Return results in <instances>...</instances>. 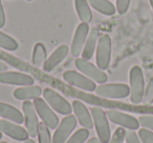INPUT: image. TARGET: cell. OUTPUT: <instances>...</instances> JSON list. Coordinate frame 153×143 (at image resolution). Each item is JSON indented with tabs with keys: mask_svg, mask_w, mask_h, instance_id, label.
I'll return each instance as SVG.
<instances>
[{
	"mask_svg": "<svg viewBox=\"0 0 153 143\" xmlns=\"http://www.w3.org/2000/svg\"><path fill=\"white\" fill-rule=\"evenodd\" d=\"M43 91L38 85H27L21 86V88H16L13 92V96L18 100H30V99H36L41 96Z\"/></svg>",
	"mask_w": 153,
	"mask_h": 143,
	"instance_id": "ac0fdd59",
	"label": "cell"
},
{
	"mask_svg": "<svg viewBox=\"0 0 153 143\" xmlns=\"http://www.w3.org/2000/svg\"><path fill=\"white\" fill-rule=\"evenodd\" d=\"M138 122L145 128L153 130V116H140L138 118Z\"/></svg>",
	"mask_w": 153,
	"mask_h": 143,
	"instance_id": "f1b7e54d",
	"label": "cell"
},
{
	"mask_svg": "<svg viewBox=\"0 0 153 143\" xmlns=\"http://www.w3.org/2000/svg\"><path fill=\"white\" fill-rule=\"evenodd\" d=\"M144 101L147 104L153 103V78L150 80L148 84V88H147L146 93L144 95Z\"/></svg>",
	"mask_w": 153,
	"mask_h": 143,
	"instance_id": "83f0119b",
	"label": "cell"
},
{
	"mask_svg": "<svg viewBox=\"0 0 153 143\" xmlns=\"http://www.w3.org/2000/svg\"><path fill=\"white\" fill-rule=\"evenodd\" d=\"M76 126V119L74 116L67 115L62 119L61 123L53 133V143H65Z\"/></svg>",
	"mask_w": 153,
	"mask_h": 143,
	"instance_id": "30bf717a",
	"label": "cell"
},
{
	"mask_svg": "<svg viewBox=\"0 0 153 143\" xmlns=\"http://www.w3.org/2000/svg\"><path fill=\"white\" fill-rule=\"evenodd\" d=\"M72 111L74 112L76 119L79 120V123L82 125V127L91 130L94 127V120H92L91 115L88 112L87 107L85 106L84 103H82L79 100H74L71 104Z\"/></svg>",
	"mask_w": 153,
	"mask_h": 143,
	"instance_id": "9a60e30c",
	"label": "cell"
},
{
	"mask_svg": "<svg viewBox=\"0 0 153 143\" xmlns=\"http://www.w3.org/2000/svg\"><path fill=\"white\" fill-rule=\"evenodd\" d=\"M26 1H33V0H26Z\"/></svg>",
	"mask_w": 153,
	"mask_h": 143,
	"instance_id": "f35d334b",
	"label": "cell"
},
{
	"mask_svg": "<svg viewBox=\"0 0 153 143\" xmlns=\"http://www.w3.org/2000/svg\"><path fill=\"white\" fill-rule=\"evenodd\" d=\"M7 64L0 61V73H2V72H7Z\"/></svg>",
	"mask_w": 153,
	"mask_h": 143,
	"instance_id": "d6a6232c",
	"label": "cell"
},
{
	"mask_svg": "<svg viewBox=\"0 0 153 143\" xmlns=\"http://www.w3.org/2000/svg\"><path fill=\"white\" fill-rule=\"evenodd\" d=\"M107 117L111 122L119 125L123 126L125 128H128L130 130H135L140 127V122L136 118H134L133 116H130L128 114L122 113L117 109H109L107 112Z\"/></svg>",
	"mask_w": 153,
	"mask_h": 143,
	"instance_id": "7c38bea8",
	"label": "cell"
},
{
	"mask_svg": "<svg viewBox=\"0 0 153 143\" xmlns=\"http://www.w3.org/2000/svg\"><path fill=\"white\" fill-rule=\"evenodd\" d=\"M68 52H69V49H68L67 45L63 44L58 46L57 49L53 51V53L49 56L48 58L45 61L44 65H43V70L47 73L53 70L68 55Z\"/></svg>",
	"mask_w": 153,
	"mask_h": 143,
	"instance_id": "2e32d148",
	"label": "cell"
},
{
	"mask_svg": "<svg viewBox=\"0 0 153 143\" xmlns=\"http://www.w3.org/2000/svg\"><path fill=\"white\" fill-rule=\"evenodd\" d=\"M74 7L81 22L89 23L92 20V13L87 0H74Z\"/></svg>",
	"mask_w": 153,
	"mask_h": 143,
	"instance_id": "ffe728a7",
	"label": "cell"
},
{
	"mask_svg": "<svg viewBox=\"0 0 153 143\" xmlns=\"http://www.w3.org/2000/svg\"><path fill=\"white\" fill-rule=\"evenodd\" d=\"M24 143H36L33 139H27V140L24 141Z\"/></svg>",
	"mask_w": 153,
	"mask_h": 143,
	"instance_id": "e575fe53",
	"label": "cell"
},
{
	"mask_svg": "<svg viewBox=\"0 0 153 143\" xmlns=\"http://www.w3.org/2000/svg\"><path fill=\"white\" fill-rule=\"evenodd\" d=\"M126 142L127 143H142V141L140 140L137 134L134 133L133 130L130 132H126Z\"/></svg>",
	"mask_w": 153,
	"mask_h": 143,
	"instance_id": "4dcf8cb0",
	"label": "cell"
},
{
	"mask_svg": "<svg viewBox=\"0 0 153 143\" xmlns=\"http://www.w3.org/2000/svg\"><path fill=\"white\" fill-rule=\"evenodd\" d=\"M131 0H117V11L119 14H125L129 7Z\"/></svg>",
	"mask_w": 153,
	"mask_h": 143,
	"instance_id": "f546056e",
	"label": "cell"
},
{
	"mask_svg": "<svg viewBox=\"0 0 153 143\" xmlns=\"http://www.w3.org/2000/svg\"><path fill=\"white\" fill-rule=\"evenodd\" d=\"M47 59V53L46 49H45L44 44L41 42L37 43L34 47V52H33V64L36 66H42L44 65L45 61Z\"/></svg>",
	"mask_w": 153,
	"mask_h": 143,
	"instance_id": "7402d4cb",
	"label": "cell"
},
{
	"mask_svg": "<svg viewBox=\"0 0 153 143\" xmlns=\"http://www.w3.org/2000/svg\"><path fill=\"white\" fill-rule=\"evenodd\" d=\"M96 94L103 98L122 99L130 94V88L124 83H107L99 85L96 88Z\"/></svg>",
	"mask_w": 153,
	"mask_h": 143,
	"instance_id": "52a82bcc",
	"label": "cell"
},
{
	"mask_svg": "<svg viewBox=\"0 0 153 143\" xmlns=\"http://www.w3.org/2000/svg\"><path fill=\"white\" fill-rule=\"evenodd\" d=\"M0 47L7 51L14 52L18 49V43L13 37L4 34L3 32H0Z\"/></svg>",
	"mask_w": 153,
	"mask_h": 143,
	"instance_id": "603a6c76",
	"label": "cell"
},
{
	"mask_svg": "<svg viewBox=\"0 0 153 143\" xmlns=\"http://www.w3.org/2000/svg\"><path fill=\"white\" fill-rule=\"evenodd\" d=\"M138 137L143 143H153V133L146 128L138 130Z\"/></svg>",
	"mask_w": 153,
	"mask_h": 143,
	"instance_id": "4316f807",
	"label": "cell"
},
{
	"mask_svg": "<svg viewBox=\"0 0 153 143\" xmlns=\"http://www.w3.org/2000/svg\"><path fill=\"white\" fill-rule=\"evenodd\" d=\"M89 137V130L87 128L78 130L65 143H85Z\"/></svg>",
	"mask_w": 153,
	"mask_h": 143,
	"instance_id": "cb8c5ba5",
	"label": "cell"
},
{
	"mask_svg": "<svg viewBox=\"0 0 153 143\" xmlns=\"http://www.w3.org/2000/svg\"><path fill=\"white\" fill-rule=\"evenodd\" d=\"M34 106L38 116L42 120V122L49 130H55V128L58 127L59 118L44 99H41L40 97L34 99Z\"/></svg>",
	"mask_w": 153,
	"mask_h": 143,
	"instance_id": "8992f818",
	"label": "cell"
},
{
	"mask_svg": "<svg viewBox=\"0 0 153 143\" xmlns=\"http://www.w3.org/2000/svg\"><path fill=\"white\" fill-rule=\"evenodd\" d=\"M5 24V14H4V10L2 7V2L0 0V28H2Z\"/></svg>",
	"mask_w": 153,
	"mask_h": 143,
	"instance_id": "1f68e13d",
	"label": "cell"
},
{
	"mask_svg": "<svg viewBox=\"0 0 153 143\" xmlns=\"http://www.w3.org/2000/svg\"><path fill=\"white\" fill-rule=\"evenodd\" d=\"M74 64L81 73H83L86 77L91 79L92 81L98 82L100 84H104L107 81L106 73L94 64H92L89 60L83 59V58H76Z\"/></svg>",
	"mask_w": 153,
	"mask_h": 143,
	"instance_id": "277c9868",
	"label": "cell"
},
{
	"mask_svg": "<svg viewBox=\"0 0 153 143\" xmlns=\"http://www.w3.org/2000/svg\"><path fill=\"white\" fill-rule=\"evenodd\" d=\"M0 143H9V142H5V141H0Z\"/></svg>",
	"mask_w": 153,
	"mask_h": 143,
	"instance_id": "74e56055",
	"label": "cell"
},
{
	"mask_svg": "<svg viewBox=\"0 0 153 143\" xmlns=\"http://www.w3.org/2000/svg\"><path fill=\"white\" fill-rule=\"evenodd\" d=\"M89 5L99 13L106 16H111L117 12L115 7L108 0H87Z\"/></svg>",
	"mask_w": 153,
	"mask_h": 143,
	"instance_id": "44dd1931",
	"label": "cell"
},
{
	"mask_svg": "<svg viewBox=\"0 0 153 143\" xmlns=\"http://www.w3.org/2000/svg\"><path fill=\"white\" fill-rule=\"evenodd\" d=\"M43 97L44 100L47 102V104L57 113L61 115H70L72 112V106L69 104L66 99H64L60 94H58L56 91L51 88H45L43 91Z\"/></svg>",
	"mask_w": 153,
	"mask_h": 143,
	"instance_id": "5b68a950",
	"label": "cell"
},
{
	"mask_svg": "<svg viewBox=\"0 0 153 143\" xmlns=\"http://www.w3.org/2000/svg\"><path fill=\"white\" fill-rule=\"evenodd\" d=\"M89 25H88V23H85V22H81L79 25L76 26V30L74 32V36L71 42V47H70L71 55L74 57H79L82 54L86 39L88 37V34H89Z\"/></svg>",
	"mask_w": 153,
	"mask_h": 143,
	"instance_id": "8fae6325",
	"label": "cell"
},
{
	"mask_svg": "<svg viewBox=\"0 0 153 143\" xmlns=\"http://www.w3.org/2000/svg\"><path fill=\"white\" fill-rule=\"evenodd\" d=\"M126 137V130L123 127H119L115 130L112 138L110 139L109 143H123Z\"/></svg>",
	"mask_w": 153,
	"mask_h": 143,
	"instance_id": "484cf974",
	"label": "cell"
},
{
	"mask_svg": "<svg viewBox=\"0 0 153 143\" xmlns=\"http://www.w3.org/2000/svg\"><path fill=\"white\" fill-rule=\"evenodd\" d=\"M0 82L11 85H34V78L19 72H2L0 73Z\"/></svg>",
	"mask_w": 153,
	"mask_h": 143,
	"instance_id": "4fadbf2b",
	"label": "cell"
},
{
	"mask_svg": "<svg viewBox=\"0 0 153 143\" xmlns=\"http://www.w3.org/2000/svg\"><path fill=\"white\" fill-rule=\"evenodd\" d=\"M150 3H151V5H152V9H153V0H150Z\"/></svg>",
	"mask_w": 153,
	"mask_h": 143,
	"instance_id": "8d00e7d4",
	"label": "cell"
},
{
	"mask_svg": "<svg viewBox=\"0 0 153 143\" xmlns=\"http://www.w3.org/2000/svg\"><path fill=\"white\" fill-rule=\"evenodd\" d=\"M91 117L94 120V125L96 127L99 140L101 141V143H109L111 133L107 114L100 107H92Z\"/></svg>",
	"mask_w": 153,
	"mask_h": 143,
	"instance_id": "7a4b0ae2",
	"label": "cell"
},
{
	"mask_svg": "<svg viewBox=\"0 0 153 143\" xmlns=\"http://www.w3.org/2000/svg\"><path fill=\"white\" fill-rule=\"evenodd\" d=\"M97 66L101 70H107L111 59V39L109 35L102 34L98 41L96 49Z\"/></svg>",
	"mask_w": 153,
	"mask_h": 143,
	"instance_id": "3957f363",
	"label": "cell"
},
{
	"mask_svg": "<svg viewBox=\"0 0 153 143\" xmlns=\"http://www.w3.org/2000/svg\"><path fill=\"white\" fill-rule=\"evenodd\" d=\"M100 38V32L97 28H91V31L88 34V37L86 39L85 45L82 51V57L83 59L90 60L94 56V52L97 49V45H98V41Z\"/></svg>",
	"mask_w": 153,
	"mask_h": 143,
	"instance_id": "e0dca14e",
	"label": "cell"
},
{
	"mask_svg": "<svg viewBox=\"0 0 153 143\" xmlns=\"http://www.w3.org/2000/svg\"><path fill=\"white\" fill-rule=\"evenodd\" d=\"M85 143H101V141L99 140V138H96V137H92L91 139H89L88 141H86Z\"/></svg>",
	"mask_w": 153,
	"mask_h": 143,
	"instance_id": "836d02e7",
	"label": "cell"
},
{
	"mask_svg": "<svg viewBox=\"0 0 153 143\" xmlns=\"http://www.w3.org/2000/svg\"><path fill=\"white\" fill-rule=\"evenodd\" d=\"M38 140L39 143H53L51 136L49 128L45 125L43 122L39 123V130H38Z\"/></svg>",
	"mask_w": 153,
	"mask_h": 143,
	"instance_id": "d4e9b609",
	"label": "cell"
},
{
	"mask_svg": "<svg viewBox=\"0 0 153 143\" xmlns=\"http://www.w3.org/2000/svg\"><path fill=\"white\" fill-rule=\"evenodd\" d=\"M0 117L11 120L16 124H22L24 122V117L21 112L13 105L4 102H0Z\"/></svg>",
	"mask_w": 153,
	"mask_h": 143,
	"instance_id": "d6986e66",
	"label": "cell"
},
{
	"mask_svg": "<svg viewBox=\"0 0 153 143\" xmlns=\"http://www.w3.org/2000/svg\"><path fill=\"white\" fill-rule=\"evenodd\" d=\"M0 130L9 136L10 138L17 141H25L28 139V133L22 126L18 125L13 122L7 121V119L0 120Z\"/></svg>",
	"mask_w": 153,
	"mask_h": 143,
	"instance_id": "5bb4252c",
	"label": "cell"
},
{
	"mask_svg": "<svg viewBox=\"0 0 153 143\" xmlns=\"http://www.w3.org/2000/svg\"><path fill=\"white\" fill-rule=\"evenodd\" d=\"M1 138H2V132L0 130V140H1Z\"/></svg>",
	"mask_w": 153,
	"mask_h": 143,
	"instance_id": "d590c367",
	"label": "cell"
},
{
	"mask_svg": "<svg viewBox=\"0 0 153 143\" xmlns=\"http://www.w3.org/2000/svg\"><path fill=\"white\" fill-rule=\"evenodd\" d=\"M63 79L68 84L79 88L86 92H94L97 88L96 82L76 70H66L63 73Z\"/></svg>",
	"mask_w": 153,
	"mask_h": 143,
	"instance_id": "ba28073f",
	"label": "cell"
},
{
	"mask_svg": "<svg viewBox=\"0 0 153 143\" xmlns=\"http://www.w3.org/2000/svg\"><path fill=\"white\" fill-rule=\"evenodd\" d=\"M130 100L133 104H140L144 100L145 81L143 70L140 66L135 65L130 70Z\"/></svg>",
	"mask_w": 153,
	"mask_h": 143,
	"instance_id": "6da1fadb",
	"label": "cell"
},
{
	"mask_svg": "<svg viewBox=\"0 0 153 143\" xmlns=\"http://www.w3.org/2000/svg\"><path fill=\"white\" fill-rule=\"evenodd\" d=\"M22 111L24 114V122L25 127L28 135L32 138L38 136L39 122H38V114L35 109L34 103L30 100H26L22 103Z\"/></svg>",
	"mask_w": 153,
	"mask_h": 143,
	"instance_id": "9c48e42d",
	"label": "cell"
}]
</instances>
